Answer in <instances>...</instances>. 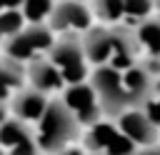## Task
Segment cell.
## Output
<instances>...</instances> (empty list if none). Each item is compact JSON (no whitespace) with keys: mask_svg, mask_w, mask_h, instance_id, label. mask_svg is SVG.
<instances>
[{"mask_svg":"<svg viewBox=\"0 0 160 155\" xmlns=\"http://www.w3.org/2000/svg\"><path fill=\"white\" fill-rule=\"evenodd\" d=\"M80 42L92 68L110 65L115 70H125L140 60L132 28L125 25H92L80 35Z\"/></svg>","mask_w":160,"mask_h":155,"instance_id":"obj_1","label":"cell"},{"mask_svg":"<svg viewBox=\"0 0 160 155\" xmlns=\"http://www.w3.org/2000/svg\"><path fill=\"white\" fill-rule=\"evenodd\" d=\"M80 132H82V128L78 125V120L72 118V112L62 105V100L58 95L48 100L42 115L32 125V138L42 155H58V152L72 148L75 140L80 138Z\"/></svg>","mask_w":160,"mask_h":155,"instance_id":"obj_2","label":"cell"},{"mask_svg":"<svg viewBox=\"0 0 160 155\" xmlns=\"http://www.w3.org/2000/svg\"><path fill=\"white\" fill-rule=\"evenodd\" d=\"M88 82L98 98V105H100V112L102 118L108 120H115L120 112H125L130 105V98L122 88V78H120V70L110 68V65H95L88 75Z\"/></svg>","mask_w":160,"mask_h":155,"instance_id":"obj_3","label":"cell"},{"mask_svg":"<svg viewBox=\"0 0 160 155\" xmlns=\"http://www.w3.org/2000/svg\"><path fill=\"white\" fill-rule=\"evenodd\" d=\"M45 58L60 72L65 85L82 82L90 75V62L85 58V50H82V42H80L78 35H60V38H55V42L50 45Z\"/></svg>","mask_w":160,"mask_h":155,"instance_id":"obj_4","label":"cell"},{"mask_svg":"<svg viewBox=\"0 0 160 155\" xmlns=\"http://www.w3.org/2000/svg\"><path fill=\"white\" fill-rule=\"evenodd\" d=\"M55 38L58 35L45 22H28L15 35L2 40V55L25 65V62H30L35 58H45V52L50 50Z\"/></svg>","mask_w":160,"mask_h":155,"instance_id":"obj_5","label":"cell"},{"mask_svg":"<svg viewBox=\"0 0 160 155\" xmlns=\"http://www.w3.org/2000/svg\"><path fill=\"white\" fill-rule=\"evenodd\" d=\"M45 25L55 32V35H82L88 28L95 25L90 8L85 5V0H58L52 5L50 18L45 20Z\"/></svg>","mask_w":160,"mask_h":155,"instance_id":"obj_6","label":"cell"},{"mask_svg":"<svg viewBox=\"0 0 160 155\" xmlns=\"http://www.w3.org/2000/svg\"><path fill=\"white\" fill-rule=\"evenodd\" d=\"M62 100V105L72 112V118L78 120L80 128H92L95 122L102 120V112H100V105H98V98L90 88L88 80L82 82H75V85H65L58 95Z\"/></svg>","mask_w":160,"mask_h":155,"instance_id":"obj_7","label":"cell"},{"mask_svg":"<svg viewBox=\"0 0 160 155\" xmlns=\"http://www.w3.org/2000/svg\"><path fill=\"white\" fill-rule=\"evenodd\" d=\"M112 122H115L118 132L135 148H148V145L160 142V128L142 112V108H128Z\"/></svg>","mask_w":160,"mask_h":155,"instance_id":"obj_8","label":"cell"},{"mask_svg":"<svg viewBox=\"0 0 160 155\" xmlns=\"http://www.w3.org/2000/svg\"><path fill=\"white\" fill-rule=\"evenodd\" d=\"M48 100H50V98L42 95L40 90H35V88H30V85H22L20 90H15V92L10 95V100H8V102H10V105H8V115L32 128V125L38 122V118L42 115Z\"/></svg>","mask_w":160,"mask_h":155,"instance_id":"obj_9","label":"cell"},{"mask_svg":"<svg viewBox=\"0 0 160 155\" xmlns=\"http://www.w3.org/2000/svg\"><path fill=\"white\" fill-rule=\"evenodd\" d=\"M88 142H90V150H95V155H132L138 150L132 142H128L118 132L115 122H95L90 128Z\"/></svg>","mask_w":160,"mask_h":155,"instance_id":"obj_10","label":"cell"},{"mask_svg":"<svg viewBox=\"0 0 160 155\" xmlns=\"http://www.w3.org/2000/svg\"><path fill=\"white\" fill-rule=\"evenodd\" d=\"M120 78H122V88H125L132 108H140V105L152 95L155 82H158V80H155V72H152L145 62H140V60H138L135 65L120 70Z\"/></svg>","mask_w":160,"mask_h":155,"instance_id":"obj_11","label":"cell"},{"mask_svg":"<svg viewBox=\"0 0 160 155\" xmlns=\"http://www.w3.org/2000/svg\"><path fill=\"white\" fill-rule=\"evenodd\" d=\"M25 85L40 90V92L48 95V98L60 95V90L65 88L60 72L52 68V62H50L48 58H35V60L25 62Z\"/></svg>","mask_w":160,"mask_h":155,"instance_id":"obj_12","label":"cell"},{"mask_svg":"<svg viewBox=\"0 0 160 155\" xmlns=\"http://www.w3.org/2000/svg\"><path fill=\"white\" fill-rule=\"evenodd\" d=\"M132 35H135V42H138V50L145 52L148 58L158 60L160 58V18H145L140 20L135 28H132Z\"/></svg>","mask_w":160,"mask_h":155,"instance_id":"obj_13","label":"cell"},{"mask_svg":"<svg viewBox=\"0 0 160 155\" xmlns=\"http://www.w3.org/2000/svg\"><path fill=\"white\" fill-rule=\"evenodd\" d=\"M90 12H92V20H98L102 25H120L122 2L120 0H92Z\"/></svg>","mask_w":160,"mask_h":155,"instance_id":"obj_14","label":"cell"},{"mask_svg":"<svg viewBox=\"0 0 160 155\" xmlns=\"http://www.w3.org/2000/svg\"><path fill=\"white\" fill-rule=\"evenodd\" d=\"M52 5H55V0H22L18 10L28 25V22H45L52 12Z\"/></svg>","mask_w":160,"mask_h":155,"instance_id":"obj_15","label":"cell"},{"mask_svg":"<svg viewBox=\"0 0 160 155\" xmlns=\"http://www.w3.org/2000/svg\"><path fill=\"white\" fill-rule=\"evenodd\" d=\"M122 2V18L132 20L135 25L152 15V0H120Z\"/></svg>","mask_w":160,"mask_h":155,"instance_id":"obj_16","label":"cell"},{"mask_svg":"<svg viewBox=\"0 0 160 155\" xmlns=\"http://www.w3.org/2000/svg\"><path fill=\"white\" fill-rule=\"evenodd\" d=\"M25 25L20 10H0V42L8 40L10 35H15L20 28Z\"/></svg>","mask_w":160,"mask_h":155,"instance_id":"obj_17","label":"cell"},{"mask_svg":"<svg viewBox=\"0 0 160 155\" xmlns=\"http://www.w3.org/2000/svg\"><path fill=\"white\" fill-rule=\"evenodd\" d=\"M2 152L5 155H42L40 148L35 145V138L32 135L25 138V140H20V142H15V145H10V148H5Z\"/></svg>","mask_w":160,"mask_h":155,"instance_id":"obj_18","label":"cell"},{"mask_svg":"<svg viewBox=\"0 0 160 155\" xmlns=\"http://www.w3.org/2000/svg\"><path fill=\"white\" fill-rule=\"evenodd\" d=\"M132 155H160V142H155V145H148V148H138Z\"/></svg>","mask_w":160,"mask_h":155,"instance_id":"obj_19","label":"cell"},{"mask_svg":"<svg viewBox=\"0 0 160 155\" xmlns=\"http://www.w3.org/2000/svg\"><path fill=\"white\" fill-rule=\"evenodd\" d=\"M5 118H8V105H5V102H0V122H2Z\"/></svg>","mask_w":160,"mask_h":155,"instance_id":"obj_20","label":"cell"},{"mask_svg":"<svg viewBox=\"0 0 160 155\" xmlns=\"http://www.w3.org/2000/svg\"><path fill=\"white\" fill-rule=\"evenodd\" d=\"M58 155H80L75 148H68V150H62V152H58Z\"/></svg>","mask_w":160,"mask_h":155,"instance_id":"obj_21","label":"cell"},{"mask_svg":"<svg viewBox=\"0 0 160 155\" xmlns=\"http://www.w3.org/2000/svg\"><path fill=\"white\" fill-rule=\"evenodd\" d=\"M152 10L158 12V18H160V0H152Z\"/></svg>","mask_w":160,"mask_h":155,"instance_id":"obj_22","label":"cell"},{"mask_svg":"<svg viewBox=\"0 0 160 155\" xmlns=\"http://www.w3.org/2000/svg\"><path fill=\"white\" fill-rule=\"evenodd\" d=\"M152 95H155V98L160 100V82H155V90H152Z\"/></svg>","mask_w":160,"mask_h":155,"instance_id":"obj_23","label":"cell"},{"mask_svg":"<svg viewBox=\"0 0 160 155\" xmlns=\"http://www.w3.org/2000/svg\"><path fill=\"white\" fill-rule=\"evenodd\" d=\"M0 10H8V5H5V0H0Z\"/></svg>","mask_w":160,"mask_h":155,"instance_id":"obj_24","label":"cell"},{"mask_svg":"<svg viewBox=\"0 0 160 155\" xmlns=\"http://www.w3.org/2000/svg\"><path fill=\"white\" fill-rule=\"evenodd\" d=\"M0 155H5V152H2V148H0Z\"/></svg>","mask_w":160,"mask_h":155,"instance_id":"obj_25","label":"cell"}]
</instances>
